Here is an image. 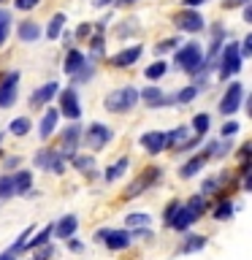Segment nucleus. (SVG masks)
Segmentation results:
<instances>
[{"label": "nucleus", "mask_w": 252, "mask_h": 260, "mask_svg": "<svg viewBox=\"0 0 252 260\" xmlns=\"http://www.w3.org/2000/svg\"><path fill=\"white\" fill-rule=\"evenodd\" d=\"M138 101H144L146 109H168V106H174V95H166L160 87H144L141 92H138Z\"/></svg>", "instance_id": "10"}, {"label": "nucleus", "mask_w": 252, "mask_h": 260, "mask_svg": "<svg viewBox=\"0 0 252 260\" xmlns=\"http://www.w3.org/2000/svg\"><path fill=\"white\" fill-rule=\"evenodd\" d=\"M11 182H14V195H27L30 184H33V174H27V171H16V174H11Z\"/></svg>", "instance_id": "22"}, {"label": "nucleus", "mask_w": 252, "mask_h": 260, "mask_svg": "<svg viewBox=\"0 0 252 260\" xmlns=\"http://www.w3.org/2000/svg\"><path fill=\"white\" fill-rule=\"evenodd\" d=\"M41 3V0H14V8H19V11H33Z\"/></svg>", "instance_id": "47"}, {"label": "nucleus", "mask_w": 252, "mask_h": 260, "mask_svg": "<svg viewBox=\"0 0 252 260\" xmlns=\"http://www.w3.org/2000/svg\"><path fill=\"white\" fill-rule=\"evenodd\" d=\"M16 38H19L22 44H38V38H41V24L33 22V19H22L19 27H16Z\"/></svg>", "instance_id": "17"}, {"label": "nucleus", "mask_w": 252, "mask_h": 260, "mask_svg": "<svg viewBox=\"0 0 252 260\" xmlns=\"http://www.w3.org/2000/svg\"><path fill=\"white\" fill-rule=\"evenodd\" d=\"M187 206H190L198 217H203V211H206V195H193V198L187 201Z\"/></svg>", "instance_id": "41"}, {"label": "nucleus", "mask_w": 252, "mask_h": 260, "mask_svg": "<svg viewBox=\"0 0 252 260\" xmlns=\"http://www.w3.org/2000/svg\"><path fill=\"white\" fill-rule=\"evenodd\" d=\"M89 49H92V60L103 57V52H106V38H103V32H98V36L89 38Z\"/></svg>", "instance_id": "38"}, {"label": "nucleus", "mask_w": 252, "mask_h": 260, "mask_svg": "<svg viewBox=\"0 0 252 260\" xmlns=\"http://www.w3.org/2000/svg\"><path fill=\"white\" fill-rule=\"evenodd\" d=\"M130 241H133V239H130V231H109V233H106V239H103V244H106L111 252L128 249Z\"/></svg>", "instance_id": "19"}, {"label": "nucleus", "mask_w": 252, "mask_h": 260, "mask_svg": "<svg viewBox=\"0 0 252 260\" xmlns=\"http://www.w3.org/2000/svg\"><path fill=\"white\" fill-rule=\"evenodd\" d=\"M0 157H3V152H0Z\"/></svg>", "instance_id": "61"}, {"label": "nucleus", "mask_w": 252, "mask_h": 260, "mask_svg": "<svg viewBox=\"0 0 252 260\" xmlns=\"http://www.w3.org/2000/svg\"><path fill=\"white\" fill-rule=\"evenodd\" d=\"M130 239H152V231L149 228H133V231H130Z\"/></svg>", "instance_id": "48"}, {"label": "nucleus", "mask_w": 252, "mask_h": 260, "mask_svg": "<svg viewBox=\"0 0 252 260\" xmlns=\"http://www.w3.org/2000/svg\"><path fill=\"white\" fill-rule=\"evenodd\" d=\"M217 187H219V182H217V179H206V182H203V192H217Z\"/></svg>", "instance_id": "50"}, {"label": "nucleus", "mask_w": 252, "mask_h": 260, "mask_svg": "<svg viewBox=\"0 0 252 260\" xmlns=\"http://www.w3.org/2000/svg\"><path fill=\"white\" fill-rule=\"evenodd\" d=\"M128 228H149V214H144V211L130 214L128 217Z\"/></svg>", "instance_id": "40"}, {"label": "nucleus", "mask_w": 252, "mask_h": 260, "mask_svg": "<svg viewBox=\"0 0 252 260\" xmlns=\"http://www.w3.org/2000/svg\"><path fill=\"white\" fill-rule=\"evenodd\" d=\"M52 157H54V149H41V152L36 154V168L49 171V162H52Z\"/></svg>", "instance_id": "42"}, {"label": "nucleus", "mask_w": 252, "mask_h": 260, "mask_svg": "<svg viewBox=\"0 0 252 260\" xmlns=\"http://www.w3.org/2000/svg\"><path fill=\"white\" fill-rule=\"evenodd\" d=\"M241 54H239V44L236 41H228V44H223V49H219V57H217V76L228 81L231 76H236V73L241 71Z\"/></svg>", "instance_id": "2"}, {"label": "nucleus", "mask_w": 252, "mask_h": 260, "mask_svg": "<svg viewBox=\"0 0 252 260\" xmlns=\"http://www.w3.org/2000/svg\"><path fill=\"white\" fill-rule=\"evenodd\" d=\"M249 149H252V144H244V146H241V152H239L241 162H249Z\"/></svg>", "instance_id": "51"}, {"label": "nucleus", "mask_w": 252, "mask_h": 260, "mask_svg": "<svg viewBox=\"0 0 252 260\" xmlns=\"http://www.w3.org/2000/svg\"><path fill=\"white\" fill-rule=\"evenodd\" d=\"M203 247H206V239L198 233H187L184 236V244H182V252L184 255H190V252H201Z\"/></svg>", "instance_id": "27"}, {"label": "nucleus", "mask_w": 252, "mask_h": 260, "mask_svg": "<svg viewBox=\"0 0 252 260\" xmlns=\"http://www.w3.org/2000/svg\"><path fill=\"white\" fill-rule=\"evenodd\" d=\"M168 73V62L166 60H154L152 65H146L144 68V76L149 79V81H158V79H163Z\"/></svg>", "instance_id": "28"}, {"label": "nucleus", "mask_w": 252, "mask_h": 260, "mask_svg": "<svg viewBox=\"0 0 252 260\" xmlns=\"http://www.w3.org/2000/svg\"><path fill=\"white\" fill-rule=\"evenodd\" d=\"M209 127H211V117H209L206 111L195 114L193 122H190V130H193V133L198 136V138H201V136H206V133H209Z\"/></svg>", "instance_id": "24"}, {"label": "nucleus", "mask_w": 252, "mask_h": 260, "mask_svg": "<svg viewBox=\"0 0 252 260\" xmlns=\"http://www.w3.org/2000/svg\"><path fill=\"white\" fill-rule=\"evenodd\" d=\"M65 162H68V157L54 149V157H52V162H49V174H57V176L65 174Z\"/></svg>", "instance_id": "36"}, {"label": "nucleus", "mask_w": 252, "mask_h": 260, "mask_svg": "<svg viewBox=\"0 0 252 260\" xmlns=\"http://www.w3.org/2000/svg\"><path fill=\"white\" fill-rule=\"evenodd\" d=\"M241 101H244V84L239 81H231V87L225 89L223 101H219V114H225V117H231L241 109Z\"/></svg>", "instance_id": "6"}, {"label": "nucleus", "mask_w": 252, "mask_h": 260, "mask_svg": "<svg viewBox=\"0 0 252 260\" xmlns=\"http://www.w3.org/2000/svg\"><path fill=\"white\" fill-rule=\"evenodd\" d=\"M8 32H11V11L8 8H0V49L8 41Z\"/></svg>", "instance_id": "33"}, {"label": "nucleus", "mask_w": 252, "mask_h": 260, "mask_svg": "<svg viewBox=\"0 0 252 260\" xmlns=\"http://www.w3.org/2000/svg\"><path fill=\"white\" fill-rule=\"evenodd\" d=\"M73 162V168L79 171V174H92L95 171V157L92 154H73V157H68Z\"/></svg>", "instance_id": "26"}, {"label": "nucleus", "mask_w": 252, "mask_h": 260, "mask_svg": "<svg viewBox=\"0 0 252 260\" xmlns=\"http://www.w3.org/2000/svg\"><path fill=\"white\" fill-rule=\"evenodd\" d=\"M233 211H236V206L231 201H223L219 206L214 209V219H219V222H225V219H231L233 217Z\"/></svg>", "instance_id": "37"}, {"label": "nucleus", "mask_w": 252, "mask_h": 260, "mask_svg": "<svg viewBox=\"0 0 252 260\" xmlns=\"http://www.w3.org/2000/svg\"><path fill=\"white\" fill-rule=\"evenodd\" d=\"M79 231V217L76 214H65V217H60V222L57 225H52V233L57 236V239H62V241H68V239H73V233Z\"/></svg>", "instance_id": "16"}, {"label": "nucleus", "mask_w": 252, "mask_h": 260, "mask_svg": "<svg viewBox=\"0 0 252 260\" xmlns=\"http://www.w3.org/2000/svg\"><path fill=\"white\" fill-rule=\"evenodd\" d=\"M30 233H33V228H27L24 233H19V239H16L11 247H8L3 255H0V260H16V257H19V252L24 249V244H27V236H30Z\"/></svg>", "instance_id": "23"}, {"label": "nucleus", "mask_w": 252, "mask_h": 260, "mask_svg": "<svg viewBox=\"0 0 252 260\" xmlns=\"http://www.w3.org/2000/svg\"><path fill=\"white\" fill-rule=\"evenodd\" d=\"M136 103H138V89L130 84L117 87L106 95V111H111V114H128L136 109Z\"/></svg>", "instance_id": "3"}, {"label": "nucleus", "mask_w": 252, "mask_h": 260, "mask_svg": "<svg viewBox=\"0 0 252 260\" xmlns=\"http://www.w3.org/2000/svg\"><path fill=\"white\" fill-rule=\"evenodd\" d=\"M141 54H144V46L141 44L128 46V49H122L119 54L111 57V65H114V68H130V65L138 62V57H141Z\"/></svg>", "instance_id": "15"}, {"label": "nucleus", "mask_w": 252, "mask_h": 260, "mask_svg": "<svg viewBox=\"0 0 252 260\" xmlns=\"http://www.w3.org/2000/svg\"><path fill=\"white\" fill-rule=\"evenodd\" d=\"M71 244H68V247H71V252H81V249H84V244H81V241H73V239H68Z\"/></svg>", "instance_id": "53"}, {"label": "nucleus", "mask_w": 252, "mask_h": 260, "mask_svg": "<svg viewBox=\"0 0 252 260\" xmlns=\"http://www.w3.org/2000/svg\"><path fill=\"white\" fill-rule=\"evenodd\" d=\"M182 3H184V8H198L203 0H182Z\"/></svg>", "instance_id": "54"}, {"label": "nucleus", "mask_w": 252, "mask_h": 260, "mask_svg": "<svg viewBox=\"0 0 252 260\" xmlns=\"http://www.w3.org/2000/svg\"><path fill=\"white\" fill-rule=\"evenodd\" d=\"M52 255H54V247L52 244H44V247H38V252L33 255V260H49Z\"/></svg>", "instance_id": "45"}, {"label": "nucleus", "mask_w": 252, "mask_h": 260, "mask_svg": "<svg viewBox=\"0 0 252 260\" xmlns=\"http://www.w3.org/2000/svg\"><path fill=\"white\" fill-rule=\"evenodd\" d=\"M160 174H163V171H160L158 166L146 168L144 174L138 176L136 182L130 184L128 190H125V198H128V201H130V198H138V195H141V192H146V190H149V187H154V184H158V179H160Z\"/></svg>", "instance_id": "7"}, {"label": "nucleus", "mask_w": 252, "mask_h": 260, "mask_svg": "<svg viewBox=\"0 0 252 260\" xmlns=\"http://www.w3.org/2000/svg\"><path fill=\"white\" fill-rule=\"evenodd\" d=\"M19 162H22L19 157H8V160H6V168H16Z\"/></svg>", "instance_id": "56"}, {"label": "nucleus", "mask_w": 252, "mask_h": 260, "mask_svg": "<svg viewBox=\"0 0 252 260\" xmlns=\"http://www.w3.org/2000/svg\"><path fill=\"white\" fill-rule=\"evenodd\" d=\"M179 49V38H163L158 46H154V52L158 54H166V52H176Z\"/></svg>", "instance_id": "43"}, {"label": "nucleus", "mask_w": 252, "mask_h": 260, "mask_svg": "<svg viewBox=\"0 0 252 260\" xmlns=\"http://www.w3.org/2000/svg\"><path fill=\"white\" fill-rule=\"evenodd\" d=\"M195 98H198V87H195V84H187V87H182V89L174 95V101H176V103H193Z\"/></svg>", "instance_id": "34"}, {"label": "nucleus", "mask_w": 252, "mask_h": 260, "mask_svg": "<svg viewBox=\"0 0 252 260\" xmlns=\"http://www.w3.org/2000/svg\"><path fill=\"white\" fill-rule=\"evenodd\" d=\"M136 0H119V6H133Z\"/></svg>", "instance_id": "59"}, {"label": "nucleus", "mask_w": 252, "mask_h": 260, "mask_svg": "<svg viewBox=\"0 0 252 260\" xmlns=\"http://www.w3.org/2000/svg\"><path fill=\"white\" fill-rule=\"evenodd\" d=\"M49 239H52V225H46L44 231H41L36 239H30L24 247H27V249H38V247H44V244H49Z\"/></svg>", "instance_id": "35"}, {"label": "nucleus", "mask_w": 252, "mask_h": 260, "mask_svg": "<svg viewBox=\"0 0 252 260\" xmlns=\"http://www.w3.org/2000/svg\"><path fill=\"white\" fill-rule=\"evenodd\" d=\"M60 141H62V154L65 157H73V154L79 152V141H81V125H76V122H73V125H68L60 133Z\"/></svg>", "instance_id": "12"}, {"label": "nucleus", "mask_w": 252, "mask_h": 260, "mask_svg": "<svg viewBox=\"0 0 252 260\" xmlns=\"http://www.w3.org/2000/svg\"><path fill=\"white\" fill-rule=\"evenodd\" d=\"M92 73H95V62L87 60L76 73H73V87H79V84H84V81H89V79H92Z\"/></svg>", "instance_id": "32"}, {"label": "nucleus", "mask_w": 252, "mask_h": 260, "mask_svg": "<svg viewBox=\"0 0 252 260\" xmlns=\"http://www.w3.org/2000/svg\"><path fill=\"white\" fill-rule=\"evenodd\" d=\"M128 166H130V160H128V157H119L114 166L106 168V182H117V179L128 171Z\"/></svg>", "instance_id": "31"}, {"label": "nucleus", "mask_w": 252, "mask_h": 260, "mask_svg": "<svg viewBox=\"0 0 252 260\" xmlns=\"http://www.w3.org/2000/svg\"><path fill=\"white\" fill-rule=\"evenodd\" d=\"M114 138V133H111V127L109 125H103V122H92V125L87 127V133H84V141H87V146L92 152H101L106 144H109Z\"/></svg>", "instance_id": "5"}, {"label": "nucleus", "mask_w": 252, "mask_h": 260, "mask_svg": "<svg viewBox=\"0 0 252 260\" xmlns=\"http://www.w3.org/2000/svg\"><path fill=\"white\" fill-rule=\"evenodd\" d=\"M223 6H225V8H236V6H241V3H239V0H225Z\"/></svg>", "instance_id": "58"}, {"label": "nucleus", "mask_w": 252, "mask_h": 260, "mask_svg": "<svg viewBox=\"0 0 252 260\" xmlns=\"http://www.w3.org/2000/svg\"><path fill=\"white\" fill-rule=\"evenodd\" d=\"M60 117H68V119H81V101H79V92L73 87H65L60 89Z\"/></svg>", "instance_id": "4"}, {"label": "nucleus", "mask_w": 252, "mask_h": 260, "mask_svg": "<svg viewBox=\"0 0 252 260\" xmlns=\"http://www.w3.org/2000/svg\"><path fill=\"white\" fill-rule=\"evenodd\" d=\"M111 3H114V0H92L95 8H106V6H111Z\"/></svg>", "instance_id": "55"}, {"label": "nucleus", "mask_w": 252, "mask_h": 260, "mask_svg": "<svg viewBox=\"0 0 252 260\" xmlns=\"http://www.w3.org/2000/svg\"><path fill=\"white\" fill-rule=\"evenodd\" d=\"M87 62V57L79 52V49H68V54H65V65H62V71L68 73V76H73V73H76L81 65Z\"/></svg>", "instance_id": "21"}, {"label": "nucleus", "mask_w": 252, "mask_h": 260, "mask_svg": "<svg viewBox=\"0 0 252 260\" xmlns=\"http://www.w3.org/2000/svg\"><path fill=\"white\" fill-rule=\"evenodd\" d=\"M14 195V182H11V174H0V198H11Z\"/></svg>", "instance_id": "39"}, {"label": "nucleus", "mask_w": 252, "mask_h": 260, "mask_svg": "<svg viewBox=\"0 0 252 260\" xmlns=\"http://www.w3.org/2000/svg\"><path fill=\"white\" fill-rule=\"evenodd\" d=\"M106 233H109V231H106V228H103V231H95V241H98V244H101V241L106 239Z\"/></svg>", "instance_id": "57"}, {"label": "nucleus", "mask_w": 252, "mask_h": 260, "mask_svg": "<svg viewBox=\"0 0 252 260\" xmlns=\"http://www.w3.org/2000/svg\"><path fill=\"white\" fill-rule=\"evenodd\" d=\"M65 27V14H54L52 19H49V27H46V38L49 41H57L60 38V32Z\"/></svg>", "instance_id": "29"}, {"label": "nucleus", "mask_w": 252, "mask_h": 260, "mask_svg": "<svg viewBox=\"0 0 252 260\" xmlns=\"http://www.w3.org/2000/svg\"><path fill=\"white\" fill-rule=\"evenodd\" d=\"M57 92H60V84H57V81H46V84L36 87L30 92V109H44V106H49L52 98H57Z\"/></svg>", "instance_id": "11"}, {"label": "nucleus", "mask_w": 252, "mask_h": 260, "mask_svg": "<svg viewBox=\"0 0 252 260\" xmlns=\"http://www.w3.org/2000/svg\"><path fill=\"white\" fill-rule=\"evenodd\" d=\"M166 136V149H179L187 138H190V127H174V130H168V133H163Z\"/></svg>", "instance_id": "20"}, {"label": "nucleus", "mask_w": 252, "mask_h": 260, "mask_svg": "<svg viewBox=\"0 0 252 260\" xmlns=\"http://www.w3.org/2000/svg\"><path fill=\"white\" fill-rule=\"evenodd\" d=\"M92 36V27H89V24H79L76 27V38H89Z\"/></svg>", "instance_id": "49"}, {"label": "nucleus", "mask_w": 252, "mask_h": 260, "mask_svg": "<svg viewBox=\"0 0 252 260\" xmlns=\"http://www.w3.org/2000/svg\"><path fill=\"white\" fill-rule=\"evenodd\" d=\"M239 130H241V125H239L236 119H231V122H225V125H223V130H219V136H223V138H233L236 133H239Z\"/></svg>", "instance_id": "44"}, {"label": "nucleus", "mask_w": 252, "mask_h": 260, "mask_svg": "<svg viewBox=\"0 0 252 260\" xmlns=\"http://www.w3.org/2000/svg\"><path fill=\"white\" fill-rule=\"evenodd\" d=\"M30 127H33L30 117H14L11 122H8V133H11V136H16V138L27 136V133H30Z\"/></svg>", "instance_id": "25"}, {"label": "nucleus", "mask_w": 252, "mask_h": 260, "mask_svg": "<svg viewBox=\"0 0 252 260\" xmlns=\"http://www.w3.org/2000/svg\"><path fill=\"white\" fill-rule=\"evenodd\" d=\"M19 98V71H11L0 81V109H11Z\"/></svg>", "instance_id": "9"}, {"label": "nucleus", "mask_w": 252, "mask_h": 260, "mask_svg": "<svg viewBox=\"0 0 252 260\" xmlns=\"http://www.w3.org/2000/svg\"><path fill=\"white\" fill-rule=\"evenodd\" d=\"M174 65L179 71L190 73V76H198L203 73V49L198 41H187L176 49V57H174Z\"/></svg>", "instance_id": "1"}, {"label": "nucleus", "mask_w": 252, "mask_h": 260, "mask_svg": "<svg viewBox=\"0 0 252 260\" xmlns=\"http://www.w3.org/2000/svg\"><path fill=\"white\" fill-rule=\"evenodd\" d=\"M239 3H241V6H244V3H252V0H239Z\"/></svg>", "instance_id": "60"}, {"label": "nucleus", "mask_w": 252, "mask_h": 260, "mask_svg": "<svg viewBox=\"0 0 252 260\" xmlns=\"http://www.w3.org/2000/svg\"><path fill=\"white\" fill-rule=\"evenodd\" d=\"M244 22H247V24L252 22V6L249 3H244Z\"/></svg>", "instance_id": "52"}, {"label": "nucleus", "mask_w": 252, "mask_h": 260, "mask_svg": "<svg viewBox=\"0 0 252 260\" xmlns=\"http://www.w3.org/2000/svg\"><path fill=\"white\" fill-rule=\"evenodd\" d=\"M176 209H179V201H171V203H168V206H166V209H163V222H166V225L171 222V217H174V214H176Z\"/></svg>", "instance_id": "46"}, {"label": "nucleus", "mask_w": 252, "mask_h": 260, "mask_svg": "<svg viewBox=\"0 0 252 260\" xmlns=\"http://www.w3.org/2000/svg\"><path fill=\"white\" fill-rule=\"evenodd\" d=\"M174 24H176V30H182V32H201L206 27V19H203L195 8H184V11H179L174 16Z\"/></svg>", "instance_id": "8"}, {"label": "nucleus", "mask_w": 252, "mask_h": 260, "mask_svg": "<svg viewBox=\"0 0 252 260\" xmlns=\"http://www.w3.org/2000/svg\"><path fill=\"white\" fill-rule=\"evenodd\" d=\"M136 32H138V19H122V24H117V30H114V36L125 41L130 36H136Z\"/></svg>", "instance_id": "30"}, {"label": "nucleus", "mask_w": 252, "mask_h": 260, "mask_svg": "<svg viewBox=\"0 0 252 260\" xmlns=\"http://www.w3.org/2000/svg\"><path fill=\"white\" fill-rule=\"evenodd\" d=\"M198 214L187 206V203H179V209H176V214L171 217V222H168V228H174V231H179V233H184L187 228H190L193 222H198Z\"/></svg>", "instance_id": "13"}, {"label": "nucleus", "mask_w": 252, "mask_h": 260, "mask_svg": "<svg viewBox=\"0 0 252 260\" xmlns=\"http://www.w3.org/2000/svg\"><path fill=\"white\" fill-rule=\"evenodd\" d=\"M57 122H60V111H57V109H46V111H44V117H41V125H38V136L44 138V141L54 136Z\"/></svg>", "instance_id": "18"}, {"label": "nucleus", "mask_w": 252, "mask_h": 260, "mask_svg": "<svg viewBox=\"0 0 252 260\" xmlns=\"http://www.w3.org/2000/svg\"><path fill=\"white\" fill-rule=\"evenodd\" d=\"M138 144H141L144 152H149V154L166 152V136H163V130H149V133H141Z\"/></svg>", "instance_id": "14"}]
</instances>
